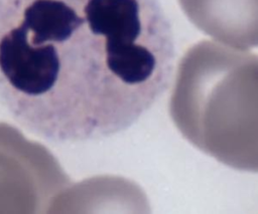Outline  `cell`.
Masks as SVG:
<instances>
[{"mask_svg":"<svg viewBox=\"0 0 258 214\" xmlns=\"http://www.w3.org/2000/svg\"><path fill=\"white\" fill-rule=\"evenodd\" d=\"M181 135L236 170L258 173V55L213 41L186 50L169 99Z\"/></svg>","mask_w":258,"mask_h":214,"instance_id":"obj_2","label":"cell"},{"mask_svg":"<svg viewBox=\"0 0 258 214\" xmlns=\"http://www.w3.org/2000/svg\"><path fill=\"white\" fill-rule=\"evenodd\" d=\"M189 21L224 45L258 46V0H178Z\"/></svg>","mask_w":258,"mask_h":214,"instance_id":"obj_3","label":"cell"},{"mask_svg":"<svg viewBox=\"0 0 258 214\" xmlns=\"http://www.w3.org/2000/svg\"><path fill=\"white\" fill-rule=\"evenodd\" d=\"M173 60L157 0H0V103L47 141L126 130L167 88Z\"/></svg>","mask_w":258,"mask_h":214,"instance_id":"obj_1","label":"cell"}]
</instances>
